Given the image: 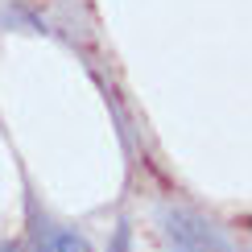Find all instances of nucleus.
I'll use <instances>...</instances> for the list:
<instances>
[{
	"mask_svg": "<svg viewBox=\"0 0 252 252\" xmlns=\"http://www.w3.org/2000/svg\"><path fill=\"white\" fill-rule=\"evenodd\" d=\"M165 223H170V236L182 252H232L203 219H194L186 211H165Z\"/></svg>",
	"mask_w": 252,
	"mask_h": 252,
	"instance_id": "f257e3e1",
	"label": "nucleus"
},
{
	"mask_svg": "<svg viewBox=\"0 0 252 252\" xmlns=\"http://www.w3.org/2000/svg\"><path fill=\"white\" fill-rule=\"evenodd\" d=\"M116 252H128V232H116Z\"/></svg>",
	"mask_w": 252,
	"mask_h": 252,
	"instance_id": "f03ea898",
	"label": "nucleus"
}]
</instances>
